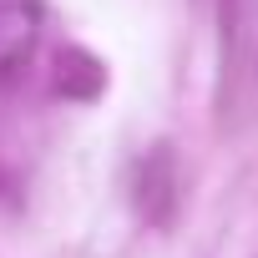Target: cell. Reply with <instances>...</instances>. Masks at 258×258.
<instances>
[{
    "instance_id": "obj_1",
    "label": "cell",
    "mask_w": 258,
    "mask_h": 258,
    "mask_svg": "<svg viewBox=\"0 0 258 258\" xmlns=\"http://www.w3.org/2000/svg\"><path fill=\"white\" fill-rule=\"evenodd\" d=\"M36 46V11L26 0H0V81H11Z\"/></svg>"
},
{
    "instance_id": "obj_2",
    "label": "cell",
    "mask_w": 258,
    "mask_h": 258,
    "mask_svg": "<svg viewBox=\"0 0 258 258\" xmlns=\"http://www.w3.org/2000/svg\"><path fill=\"white\" fill-rule=\"evenodd\" d=\"M147 223H167L172 218V203H177V172H172V152L157 147L147 162H142V192H137Z\"/></svg>"
}]
</instances>
